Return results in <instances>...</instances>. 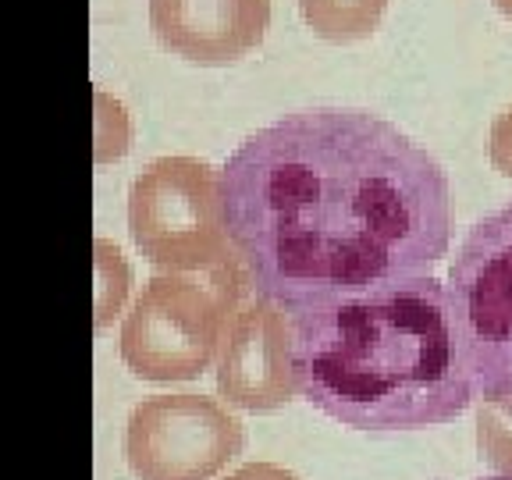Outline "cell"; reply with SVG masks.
<instances>
[{
    "mask_svg": "<svg viewBox=\"0 0 512 480\" xmlns=\"http://www.w3.org/2000/svg\"><path fill=\"white\" fill-rule=\"evenodd\" d=\"M221 217L249 292L285 313L427 274L452 246L441 164L352 107L253 132L221 171Z\"/></svg>",
    "mask_w": 512,
    "mask_h": 480,
    "instance_id": "1",
    "label": "cell"
},
{
    "mask_svg": "<svg viewBox=\"0 0 512 480\" xmlns=\"http://www.w3.org/2000/svg\"><path fill=\"white\" fill-rule=\"evenodd\" d=\"M296 388L352 431H424L466 413L477 388L438 274H409L288 313Z\"/></svg>",
    "mask_w": 512,
    "mask_h": 480,
    "instance_id": "2",
    "label": "cell"
},
{
    "mask_svg": "<svg viewBox=\"0 0 512 480\" xmlns=\"http://www.w3.org/2000/svg\"><path fill=\"white\" fill-rule=\"evenodd\" d=\"M249 292L239 256L203 271L157 274L143 285L125 324L121 360L143 381H196L221 349L224 324Z\"/></svg>",
    "mask_w": 512,
    "mask_h": 480,
    "instance_id": "3",
    "label": "cell"
},
{
    "mask_svg": "<svg viewBox=\"0 0 512 480\" xmlns=\"http://www.w3.org/2000/svg\"><path fill=\"white\" fill-rule=\"evenodd\" d=\"M128 232L146 264L164 274H203L232 242L221 217V171L196 157L150 160L128 192Z\"/></svg>",
    "mask_w": 512,
    "mask_h": 480,
    "instance_id": "4",
    "label": "cell"
},
{
    "mask_svg": "<svg viewBox=\"0 0 512 480\" xmlns=\"http://www.w3.org/2000/svg\"><path fill=\"white\" fill-rule=\"evenodd\" d=\"M445 288L477 395H512V203L466 235Z\"/></svg>",
    "mask_w": 512,
    "mask_h": 480,
    "instance_id": "5",
    "label": "cell"
},
{
    "mask_svg": "<svg viewBox=\"0 0 512 480\" xmlns=\"http://www.w3.org/2000/svg\"><path fill=\"white\" fill-rule=\"evenodd\" d=\"M246 431L217 399L153 395L143 399L125 431L128 470L139 480H214L242 456Z\"/></svg>",
    "mask_w": 512,
    "mask_h": 480,
    "instance_id": "6",
    "label": "cell"
},
{
    "mask_svg": "<svg viewBox=\"0 0 512 480\" xmlns=\"http://www.w3.org/2000/svg\"><path fill=\"white\" fill-rule=\"evenodd\" d=\"M217 392L249 413H271L292 402L299 388L292 370V328L281 306L260 296L235 306L221 338Z\"/></svg>",
    "mask_w": 512,
    "mask_h": 480,
    "instance_id": "7",
    "label": "cell"
},
{
    "mask_svg": "<svg viewBox=\"0 0 512 480\" xmlns=\"http://www.w3.org/2000/svg\"><path fill=\"white\" fill-rule=\"evenodd\" d=\"M271 0H150V29L168 54L232 64L264 43Z\"/></svg>",
    "mask_w": 512,
    "mask_h": 480,
    "instance_id": "8",
    "label": "cell"
},
{
    "mask_svg": "<svg viewBox=\"0 0 512 480\" xmlns=\"http://www.w3.org/2000/svg\"><path fill=\"white\" fill-rule=\"evenodd\" d=\"M388 0H299L303 22L328 43L367 40L381 25Z\"/></svg>",
    "mask_w": 512,
    "mask_h": 480,
    "instance_id": "9",
    "label": "cell"
},
{
    "mask_svg": "<svg viewBox=\"0 0 512 480\" xmlns=\"http://www.w3.org/2000/svg\"><path fill=\"white\" fill-rule=\"evenodd\" d=\"M477 445L484 463L512 477V395L480 399L477 406Z\"/></svg>",
    "mask_w": 512,
    "mask_h": 480,
    "instance_id": "10",
    "label": "cell"
},
{
    "mask_svg": "<svg viewBox=\"0 0 512 480\" xmlns=\"http://www.w3.org/2000/svg\"><path fill=\"white\" fill-rule=\"evenodd\" d=\"M96 274H100V292H96V324L104 328L111 324V317H118L121 303L128 296V267L121 264V253L111 246V242H96Z\"/></svg>",
    "mask_w": 512,
    "mask_h": 480,
    "instance_id": "11",
    "label": "cell"
},
{
    "mask_svg": "<svg viewBox=\"0 0 512 480\" xmlns=\"http://www.w3.org/2000/svg\"><path fill=\"white\" fill-rule=\"evenodd\" d=\"M488 157H491V164H495L498 175L512 178V107L498 114L495 125H491Z\"/></svg>",
    "mask_w": 512,
    "mask_h": 480,
    "instance_id": "12",
    "label": "cell"
},
{
    "mask_svg": "<svg viewBox=\"0 0 512 480\" xmlns=\"http://www.w3.org/2000/svg\"><path fill=\"white\" fill-rule=\"evenodd\" d=\"M228 480H299L292 470H285V466H274V463H249L242 466V470H235Z\"/></svg>",
    "mask_w": 512,
    "mask_h": 480,
    "instance_id": "13",
    "label": "cell"
},
{
    "mask_svg": "<svg viewBox=\"0 0 512 480\" xmlns=\"http://www.w3.org/2000/svg\"><path fill=\"white\" fill-rule=\"evenodd\" d=\"M495 8L502 11V15H509V18H512V0H495Z\"/></svg>",
    "mask_w": 512,
    "mask_h": 480,
    "instance_id": "14",
    "label": "cell"
},
{
    "mask_svg": "<svg viewBox=\"0 0 512 480\" xmlns=\"http://www.w3.org/2000/svg\"><path fill=\"white\" fill-rule=\"evenodd\" d=\"M484 480H512L509 473H498V477H484Z\"/></svg>",
    "mask_w": 512,
    "mask_h": 480,
    "instance_id": "15",
    "label": "cell"
}]
</instances>
